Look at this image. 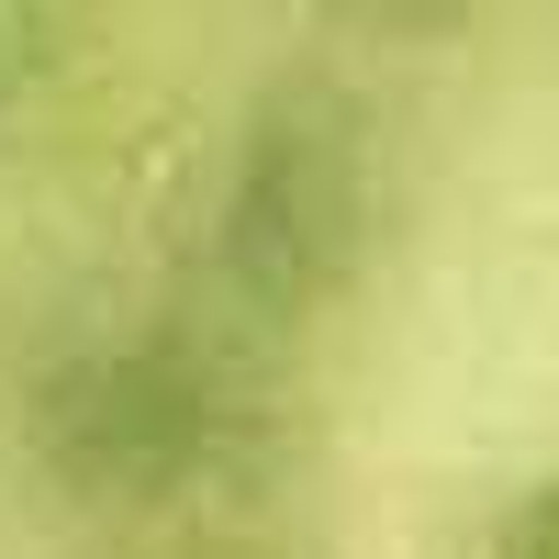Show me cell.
Masks as SVG:
<instances>
[{
	"instance_id": "1",
	"label": "cell",
	"mask_w": 559,
	"mask_h": 559,
	"mask_svg": "<svg viewBox=\"0 0 559 559\" xmlns=\"http://www.w3.org/2000/svg\"><path fill=\"white\" fill-rule=\"evenodd\" d=\"M23 448L79 515H157L236 459V392L179 336H79L34 369Z\"/></svg>"
},
{
	"instance_id": "2",
	"label": "cell",
	"mask_w": 559,
	"mask_h": 559,
	"mask_svg": "<svg viewBox=\"0 0 559 559\" xmlns=\"http://www.w3.org/2000/svg\"><path fill=\"white\" fill-rule=\"evenodd\" d=\"M358 236H369V191L347 146H324V134H258L247 146V179L224 202V280L247 302H280V313L324 302L358 269Z\"/></svg>"
},
{
	"instance_id": "3",
	"label": "cell",
	"mask_w": 559,
	"mask_h": 559,
	"mask_svg": "<svg viewBox=\"0 0 559 559\" xmlns=\"http://www.w3.org/2000/svg\"><path fill=\"white\" fill-rule=\"evenodd\" d=\"M481 559H559V481H526L515 503H503L492 537H481Z\"/></svg>"
}]
</instances>
